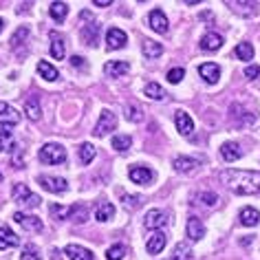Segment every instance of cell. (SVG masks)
<instances>
[{"instance_id":"obj_1","label":"cell","mask_w":260,"mask_h":260,"mask_svg":"<svg viewBox=\"0 0 260 260\" xmlns=\"http://www.w3.org/2000/svg\"><path fill=\"white\" fill-rule=\"evenodd\" d=\"M223 185H227L238 197H256L260 194V172L256 170H225L218 174Z\"/></svg>"},{"instance_id":"obj_2","label":"cell","mask_w":260,"mask_h":260,"mask_svg":"<svg viewBox=\"0 0 260 260\" xmlns=\"http://www.w3.org/2000/svg\"><path fill=\"white\" fill-rule=\"evenodd\" d=\"M38 157H40L42 164L57 166V164L67 161V150H64V146H60V144H44Z\"/></svg>"},{"instance_id":"obj_3","label":"cell","mask_w":260,"mask_h":260,"mask_svg":"<svg viewBox=\"0 0 260 260\" xmlns=\"http://www.w3.org/2000/svg\"><path fill=\"white\" fill-rule=\"evenodd\" d=\"M14 201L16 203H20V205H24V207H38L40 205V197L31 192L24 183H16L14 185Z\"/></svg>"},{"instance_id":"obj_4","label":"cell","mask_w":260,"mask_h":260,"mask_svg":"<svg viewBox=\"0 0 260 260\" xmlns=\"http://www.w3.org/2000/svg\"><path fill=\"white\" fill-rule=\"evenodd\" d=\"M115 128H117V115L113 113V110H102L100 119H97V123H95L93 135L95 137H104V135H108L110 130H115Z\"/></svg>"},{"instance_id":"obj_5","label":"cell","mask_w":260,"mask_h":260,"mask_svg":"<svg viewBox=\"0 0 260 260\" xmlns=\"http://www.w3.org/2000/svg\"><path fill=\"white\" fill-rule=\"evenodd\" d=\"M38 183H40L47 192H53V194H62V192L69 190L67 179H62V177H49V174H40V177H38Z\"/></svg>"},{"instance_id":"obj_6","label":"cell","mask_w":260,"mask_h":260,"mask_svg":"<svg viewBox=\"0 0 260 260\" xmlns=\"http://www.w3.org/2000/svg\"><path fill=\"white\" fill-rule=\"evenodd\" d=\"M128 177H130V181H133V183H137V185H150L152 179H154V172L150 170V168L135 166V168H130Z\"/></svg>"},{"instance_id":"obj_7","label":"cell","mask_w":260,"mask_h":260,"mask_svg":"<svg viewBox=\"0 0 260 260\" xmlns=\"http://www.w3.org/2000/svg\"><path fill=\"white\" fill-rule=\"evenodd\" d=\"M14 220L20 227H24L27 232H42L44 230V225H42L40 218H38V216H29V214H22V212H16Z\"/></svg>"},{"instance_id":"obj_8","label":"cell","mask_w":260,"mask_h":260,"mask_svg":"<svg viewBox=\"0 0 260 260\" xmlns=\"http://www.w3.org/2000/svg\"><path fill=\"white\" fill-rule=\"evenodd\" d=\"M126 42H128V36L123 34L121 29H117V27H110L108 29V34H106V47L110 51L123 49V47H126Z\"/></svg>"},{"instance_id":"obj_9","label":"cell","mask_w":260,"mask_h":260,"mask_svg":"<svg viewBox=\"0 0 260 260\" xmlns=\"http://www.w3.org/2000/svg\"><path fill=\"white\" fill-rule=\"evenodd\" d=\"M148 22H150V27L157 31V34H168V29H170V22H168V18L161 9H152L150 14H148Z\"/></svg>"},{"instance_id":"obj_10","label":"cell","mask_w":260,"mask_h":260,"mask_svg":"<svg viewBox=\"0 0 260 260\" xmlns=\"http://www.w3.org/2000/svg\"><path fill=\"white\" fill-rule=\"evenodd\" d=\"M18 121H20V113L14 106H9V104L0 102V123L9 128V126H16Z\"/></svg>"},{"instance_id":"obj_11","label":"cell","mask_w":260,"mask_h":260,"mask_svg":"<svg viewBox=\"0 0 260 260\" xmlns=\"http://www.w3.org/2000/svg\"><path fill=\"white\" fill-rule=\"evenodd\" d=\"M174 123H177V130L183 137H187V135L194 133V121L192 117L185 113V110H177V115H174Z\"/></svg>"},{"instance_id":"obj_12","label":"cell","mask_w":260,"mask_h":260,"mask_svg":"<svg viewBox=\"0 0 260 260\" xmlns=\"http://www.w3.org/2000/svg\"><path fill=\"white\" fill-rule=\"evenodd\" d=\"M220 157H223L227 164H232V161H238L243 157V148H240L236 141H227V144L220 146Z\"/></svg>"},{"instance_id":"obj_13","label":"cell","mask_w":260,"mask_h":260,"mask_svg":"<svg viewBox=\"0 0 260 260\" xmlns=\"http://www.w3.org/2000/svg\"><path fill=\"white\" fill-rule=\"evenodd\" d=\"M100 22H90V24H86V27L82 29V40H84V44H88V47H97V42H100Z\"/></svg>"},{"instance_id":"obj_14","label":"cell","mask_w":260,"mask_h":260,"mask_svg":"<svg viewBox=\"0 0 260 260\" xmlns=\"http://www.w3.org/2000/svg\"><path fill=\"white\" fill-rule=\"evenodd\" d=\"M199 73H201V77H203L205 82L216 84L218 77H220V67L218 64H214V62H205V64H201L199 67Z\"/></svg>"},{"instance_id":"obj_15","label":"cell","mask_w":260,"mask_h":260,"mask_svg":"<svg viewBox=\"0 0 260 260\" xmlns=\"http://www.w3.org/2000/svg\"><path fill=\"white\" fill-rule=\"evenodd\" d=\"M130 71V64L128 62H121V60H113V62H106L104 64V73L108 77H121Z\"/></svg>"},{"instance_id":"obj_16","label":"cell","mask_w":260,"mask_h":260,"mask_svg":"<svg viewBox=\"0 0 260 260\" xmlns=\"http://www.w3.org/2000/svg\"><path fill=\"white\" fill-rule=\"evenodd\" d=\"M166 212H161V210H150L146 214V218H144V225L148 227V230H157L159 232V227H164L166 225Z\"/></svg>"},{"instance_id":"obj_17","label":"cell","mask_w":260,"mask_h":260,"mask_svg":"<svg viewBox=\"0 0 260 260\" xmlns=\"http://www.w3.org/2000/svg\"><path fill=\"white\" fill-rule=\"evenodd\" d=\"M230 113L234 117V121H238L240 126H249V123H253V119H256V115L253 113H247V110L240 106V104H232Z\"/></svg>"},{"instance_id":"obj_18","label":"cell","mask_w":260,"mask_h":260,"mask_svg":"<svg viewBox=\"0 0 260 260\" xmlns=\"http://www.w3.org/2000/svg\"><path fill=\"white\" fill-rule=\"evenodd\" d=\"M64 253L69 256V260H95L93 251L86 249V247H80V245H67Z\"/></svg>"},{"instance_id":"obj_19","label":"cell","mask_w":260,"mask_h":260,"mask_svg":"<svg viewBox=\"0 0 260 260\" xmlns=\"http://www.w3.org/2000/svg\"><path fill=\"white\" fill-rule=\"evenodd\" d=\"M220 47H223V36L220 34L210 31V34H205L203 38H201V49L203 51H218Z\"/></svg>"},{"instance_id":"obj_20","label":"cell","mask_w":260,"mask_h":260,"mask_svg":"<svg viewBox=\"0 0 260 260\" xmlns=\"http://www.w3.org/2000/svg\"><path fill=\"white\" fill-rule=\"evenodd\" d=\"M20 245V238L9 227H0V249H14Z\"/></svg>"},{"instance_id":"obj_21","label":"cell","mask_w":260,"mask_h":260,"mask_svg":"<svg viewBox=\"0 0 260 260\" xmlns=\"http://www.w3.org/2000/svg\"><path fill=\"white\" fill-rule=\"evenodd\" d=\"M240 223L245 227H256L260 223V212L256 207H243L240 210Z\"/></svg>"},{"instance_id":"obj_22","label":"cell","mask_w":260,"mask_h":260,"mask_svg":"<svg viewBox=\"0 0 260 260\" xmlns=\"http://www.w3.org/2000/svg\"><path fill=\"white\" fill-rule=\"evenodd\" d=\"M164 247H166V234L164 232H154L150 238H148V245H146V249L148 253H159V251H164Z\"/></svg>"},{"instance_id":"obj_23","label":"cell","mask_w":260,"mask_h":260,"mask_svg":"<svg viewBox=\"0 0 260 260\" xmlns=\"http://www.w3.org/2000/svg\"><path fill=\"white\" fill-rule=\"evenodd\" d=\"M187 236H190V240H201L205 236V225L201 223V218L192 216L187 220Z\"/></svg>"},{"instance_id":"obj_24","label":"cell","mask_w":260,"mask_h":260,"mask_svg":"<svg viewBox=\"0 0 260 260\" xmlns=\"http://www.w3.org/2000/svg\"><path fill=\"white\" fill-rule=\"evenodd\" d=\"M64 38L57 34V31H51V55L55 57V60H64Z\"/></svg>"},{"instance_id":"obj_25","label":"cell","mask_w":260,"mask_h":260,"mask_svg":"<svg viewBox=\"0 0 260 260\" xmlns=\"http://www.w3.org/2000/svg\"><path fill=\"white\" fill-rule=\"evenodd\" d=\"M24 113H27V117L31 121H38L42 115V108H40V100H38L36 95H31L27 102H24Z\"/></svg>"},{"instance_id":"obj_26","label":"cell","mask_w":260,"mask_h":260,"mask_svg":"<svg viewBox=\"0 0 260 260\" xmlns=\"http://www.w3.org/2000/svg\"><path fill=\"white\" fill-rule=\"evenodd\" d=\"M141 49H144V55L148 57V60H157V57L164 53V47H161L159 42L150 40V38H146V40L141 42Z\"/></svg>"},{"instance_id":"obj_27","label":"cell","mask_w":260,"mask_h":260,"mask_svg":"<svg viewBox=\"0 0 260 260\" xmlns=\"http://www.w3.org/2000/svg\"><path fill=\"white\" fill-rule=\"evenodd\" d=\"M113 216H115V205L108 203V201H102V203L95 207V218L100 220V223H106V220H110Z\"/></svg>"},{"instance_id":"obj_28","label":"cell","mask_w":260,"mask_h":260,"mask_svg":"<svg viewBox=\"0 0 260 260\" xmlns=\"http://www.w3.org/2000/svg\"><path fill=\"white\" fill-rule=\"evenodd\" d=\"M172 166H174V170L177 172H192V170H197V166H199V159H192V157H177L172 161Z\"/></svg>"},{"instance_id":"obj_29","label":"cell","mask_w":260,"mask_h":260,"mask_svg":"<svg viewBox=\"0 0 260 260\" xmlns=\"http://www.w3.org/2000/svg\"><path fill=\"white\" fill-rule=\"evenodd\" d=\"M38 73H40L47 82H55L57 77H60V73H57V69L55 67H51V64L47 60H40L38 62Z\"/></svg>"},{"instance_id":"obj_30","label":"cell","mask_w":260,"mask_h":260,"mask_svg":"<svg viewBox=\"0 0 260 260\" xmlns=\"http://www.w3.org/2000/svg\"><path fill=\"white\" fill-rule=\"evenodd\" d=\"M144 95L150 97V100H157V102L166 100V90H164V86H159L157 82H148L146 88H144Z\"/></svg>"},{"instance_id":"obj_31","label":"cell","mask_w":260,"mask_h":260,"mask_svg":"<svg viewBox=\"0 0 260 260\" xmlns=\"http://www.w3.org/2000/svg\"><path fill=\"white\" fill-rule=\"evenodd\" d=\"M49 14L55 22H64V18H67V14H69V5L67 3H51Z\"/></svg>"},{"instance_id":"obj_32","label":"cell","mask_w":260,"mask_h":260,"mask_svg":"<svg viewBox=\"0 0 260 260\" xmlns=\"http://www.w3.org/2000/svg\"><path fill=\"white\" fill-rule=\"evenodd\" d=\"M130 146H133V139H130L128 135H115L113 137V148L117 152H128Z\"/></svg>"},{"instance_id":"obj_33","label":"cell","mask_w":260,"mask_h":260,"mask_svg":"<svg viewBox=\"0 0 260 260\" xmlns=\"http://www.w3.org/2000/svg\"><path fill=\"white\" fill-rule=\"evenodd\" d=\"M49 212H51V216H53L55 220H67V218H71V212H73V207H64V205L53 203V205L49 207Z\"/></svg>"},{"instance_id":"obj_34","label":"cell","mask_w":260,"mask_h":260,"mask_svg":"<svg viewBox=\"0 0 260 260\" xmlns=\"http://www.w3.org/2000/svg\"><path fill=\"white\" fill-rule=\"evenodd\" d=\"M197 201H199V205H203V207H214L218 203V194L216 192H199Z\"/></svg>"},{"instance_id":"obj_35","label":"cell","mask_w":260,"mask_h":260,"mask_svg":"<svg viewBox=\"0 0 260 260\" xmlns=\"http://www.w3.org/2000/svg\"><path fill=\"white\" fill-rule=\"evenodd\" d=\"M234 55L238 57V60H251L253 57V47L249 42H240L236 49H234Z\"/></svg>"},{"instance_id":"obj_36","label":"cell","mask_w":260,"mask_h":260,"mask_svg":"<svg viewBox=\"0 0 260 260\" xmlns=\"http://www.w3.org/2000/svg\"><path fill=\"white\" fill-rule=\"evenodd\" d=\"M95 159V146L93 144H82L80 146V161L84 166H88Z\"/></svg>"},{"instance_id":"obj_37","label":"cell","mask_w":260,"mask_h":260,"mask_svg":"<svg viewBox=\"0 0 260 260\" xmlns=\"http://www.w3.org/2000/svg\"><path fill=\"white\" fill-rule=\"evenodd\" d=\"M174 260H190V256H192V247L187 245V243H179L177 247H174Z\"/></svg>"},{"instance_id":"obj_38","label":"cell","mask_w":260,"mask_h":260,"mask_svg":"<svg viewBox=\"0 0 260 260\" xmlns=\"http://www.w3.org/2000/svg\"><path fill=\"white\" fill-rule=\"evenodd\" d=\"M88 218V210L84 205H73V212H71V220L73 223H84Z\"/></svg>"},{"instance_id":"obj_39","label":"cell","mask_w":260,"mask_h":260,"mask_svg":"<svg viewBox=\"0 0 260 260\" xmlns=\"http://www.w3.org/2000/svg\"><path fill=\"white\" fill-rule=\"evenodd\" d=\"M27 38H29V29L27 27H20L14 36H11V49H18L22 44V40H27Z\"/></svg>"},{"instance_id":"obj_40","label":"cell","mask_w":260,"mask_h":260,"mask_svg":"<svg viewBox=\"0 0 260 260\" xmlns=\"http://www.w3.org/2000/svg\"><path fill=\"white\" fill-rule=\"evenodd\" d=\"M123 256H126V247L123 245H113V247H108V251H106L108 260H121Z\"/></svg>"},{"instance_id":"obj_41","label":"cell","mask_w":260,"mask_h":260,"mask_svg":"<svg viewBox=\"0 0 260 260\" xmlns=\"http://www.w3.org/2000/svg\"><path fill=\"white\" fill-rule=\"evenodd\" d=\"M20 260H40V253H38V247L36 245H27L22 251Z\"/></svg>"},{"instance_id":"obj_42","label":"cell","mask_w":260,"mask_h":260,"mask_svg":"<svg viewBox=\"0 0 260 260\" xmlns=\"http://www.w3.org/2000/svg\"><path fill=\"white\" fill-rule=\"evenodd\" d=\"M126 119L128 121H141L144 119V113H141V108H137V106H128L126 108Z\"/></svg>"},{"instance_id":"obj_43","label":"cell","mask_w":260,"mask_h":260,"mask_svg":"<svg viewBox=\"0 0 260 260\" xmlns=\"http://www.w3.org/2000/svg\"><path fill=\"white\" fill-rule=\"evenodd\" d=\"M183 75H185V71L181 67H177V69H172L170 73H168V82H170V84H179L181 80H183Z\"/></svg>"},{"instance_id":"obj_44","label":"cell","mask_w":260,"mask_h":260,"mask_svg":"<svg viewBox=\"0 0 260 260\" xmlns=\"http://www.w3.org/2000/svg\"><path fill=\"white\" fill-rule=\"evenodd\" d=\"M9 139H11V130H9V128H0V152L7 148Z\"/></svg>"},{"instance_id":"obj_45","label":"cell","mask_w":260,"mask_h":260,"mask_svg":"<svg viewBox=\"0 0 260 260\" xmlns=\"http://www.w3.org/2000/svg\"><path fill=\"white\" fill-rule=\"evenodd\" d=\"M14 148V157H11V161H14V168H24V161H22V150L18 148L16 144L11 146Z\"/></svg>"},{"instance_id":"obj_46","label":"cell","mask_w":260,"mask_h":260,"mask_svg":"<svg viewBox=\"0 0 260 260\" xmlns=\"http://www.w3.org/2000/svg\"><path fill=\"white\" fill-rule=\"evenodd\" d=\"M258 75H260V67H256V64H251V67L245 69V77H247V80H256Z\"/></svg>"},{"instance_id":"obj_47","label":"cell","mask_w":260,"mask_h":260,"mask_svg":"<svg viewBox=\"0 0 260 260\" xmlns=\"http://www.w3.org/2000/svg\"><path fill=\"white\" fill-rule=\"evenodd\" d=\"M123 199H126V205L128 207H137V205H141V199L139 197H128V194H121Z\"/></svg>"},{"instance_id":"obj_48","label":"cell","mask_w":260,"mask_h":260,"mask_svg":"<svg viewBox=\"0 0 260 260\" xmlns=\"http://www.w3.org/2000/svg\"><path fill=\"white\" fill-rule=\"evenodd\" d=\"M71 64H73V67H84V57H80V55H73L71 57Z\"/></svg>"},{"instance_id":"obj_49","label":"cell","mask_w":260,"mask_h":260,"mask_svg":"<svg viewBox=\"0 0 260 260\" xmlns=\"http://www.w3.org/2000/svg\"><path fill=\"white\" fill-rule=\"evenodd\" d=\"M95 7H110V5H113V3H110V0H95Z\"/></svg>"},{"instance_id":"obj_50","label":"cell","mask_w":260,"mask_h":260,"mask_svg":"<svg viewBox=\"0 0 260 260\" xmlns=\"http://www.w3.org/2000/svg\"><path fill=\"white\" fill-rule=\"evenodd\" d=\"M201 18H203V20H212V11H203V14H201Z\"/></svg>"},{"instance_id":"obj_51","label":"cell","mask_w":260,"mask_h":260,"mask_svg":"<svg viewBox=\"0 0 260 260\" xmlns=\"http://www.w3.org/2000/svg\"><path fill=\"white\" fill-rule=\"evenodd\" d=\"M3 27H5V20H3V18H0V31H3Z\"/></svg>"},{"instance_id":"obj_52","label":"cell","mask_w":260,"mask_h":260,"mask_svg":"<svg viewBox=\"0 0 260 260\" xmlns=\"http://www.w3.org/2000/svg\"><path fill=\"white\" fill-rule=\"evenodd\" d=\"M0 181H3V172H0Z\"/></svg>"},{"instance_id":"obj_53","label":"cell","mask_w":260,"mask_h":260,"mask_svg":"<svg viewBox=\"0 0 260 260\" xmlns=\"http://www.w3.org/2000/svg\"><path fill=\"white\" fill-rule=\"evenodd\" d=\"M168 260H174V258H168Z\"/></svg>"}]
</instances>
